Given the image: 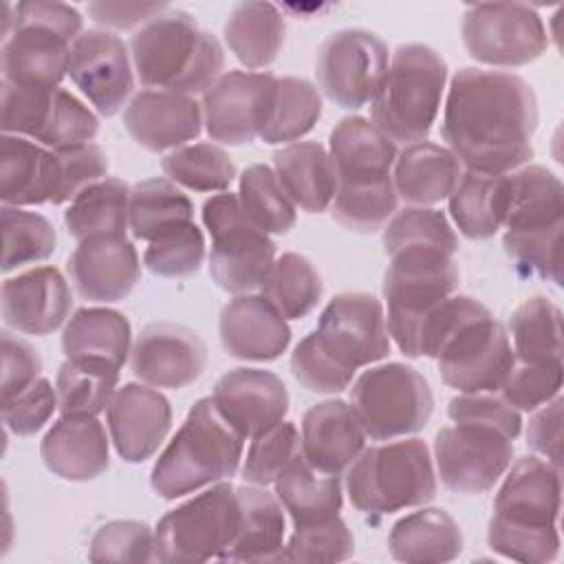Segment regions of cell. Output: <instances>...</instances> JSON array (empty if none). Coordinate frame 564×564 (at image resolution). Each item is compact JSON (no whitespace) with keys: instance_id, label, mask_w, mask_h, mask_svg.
I'll return each mask as SVG.
<instances>
[{"instance_id":"1","label":"cell","mask_w":564,"mask_h":564,"mask_svg":"<svg viewBox=\"0 0 564 564\" xmlns=\"http://www.w3.org/2000/svg\"><path fill=\"white\" fill-rule=\"evenodd\" d=\"M538 99L527 79L465 66L449 84L441 137L469 172L507 174L533 156Z\"/></svg>"},{"instance_id":"2","label":"cell","mask_w":564,"mask_h":564,"mask_svg":"<svg viewBox=\"0 0 564 564\" xmlns=\"http://www.w3.org/2000/svg\"><path fill=\"white\" fill-rule=\"evenodd\" d=\"M390 352L383 304L370 293H339L291 352L293 377L311 392L337 394L355 372Z\"/></svg>"},{"instance_id":"3","label":"cell","mask_w":564,"mask_h":564,"mask_svg":"<svg viewBox=\"0 0 564 564\" xmlns=\"http://www.w3.org/2000/svg\"><path fill=\"white\" fill-rule=\"evenodd\" d=\"M328 145L337 181L333 218L357 234L383 229L399 200L392 183L397 143L370 119L355 115L333 128Z\"/></svg>"},{"instance_id":"4","label":"cell","mask_w":564,"mask_h":564,"mask_svg":"<svg viewBox=\"0 0 564 564\" xmlns=\"http://www.w3.org/2000/svg\"><path fill=\"white\" fill-rule=\"evenodd\" d=\"M562 467L538 456H522L511 465L494 500L489 549L527 564H544L560 553Z\"/></svg>"},{"instance_id":"5","label":"cell","mask_w":564,"mask_h":564,"mask_svg":"<svg viewBox=\"0 0 564 564\" xmlns=\"http://www.w3.org/2000/svg\"><path fill=\"white\" fill-rule=\"evenodd\" d=\"M130 53L145 88L187 97L209 90L225 66L218 37L178 9L159 13L143 24L130 40Z\"/></svg>"},{"instance_id":"6","label":"cell","mask_w":564,"mask_h":564,"mask_svg":"<svg viewBox=\"0 0 564 564\" xmlns=\"http://www.w3.org/2000/svg\"><path fill=\"white\" fill-rule=\"evenodd\" d=\"M502 247L522 275L562 284L564 187L542 165H524L509 174V205Z\"/></svg>"},{"instance_id":"7","label":"cell","mask_w":564,"mask_h":564,"mask_svg":"<svg viewBox=\"0 0 564 564\" xmlns=\"http://www.w3.org/2000/svg\"><path fill=\"white\" fill-rule=\"evenodd\" d=\"M245 438L223 419L212 397L198 399L152 467L150 485L176 500L236 476Z\"/></svg>"},{"instance_id":"8","label":"cell","mask_w":564,"mask_h":564,"mask_svg":"<svg viewBox=\"0 0 564 564\" xmlns=\"http://www.w3.org/2000/svg\"><path fill=\"white\" fill-rule=\"evenodd\" d=\"M82 15L64 2H20L2 40V82L22 88H59L68 75L73 42L82 35Z\"/></svg>"},{"instance_id":"9","label":"cell","mask_w":564,"mask_h":564,"mask_svg":"<svg viewBox=\"0 0 564 564\" xmlns=\"http://www.w3.org/2000/svg\"><path fill=\"white\" fill-rule=\"evenodd\" d=\"M445 82L447 64L432 46H399L370 101V121L394 143L425 141L436 121Z\"/></svg>"},{"instance_id":"10","label":"cell","mask_w":564,"mask_h":564,"mask_svg":"<svg viewBox=\"0 0 564 564\" xmlns=\"http://www.w3.org/2000/svg\"><path fill=\"white\" fill-rule=\"evenodd\" d=\"M346 491L352 507L370 516L430 502L436 496V474L427 445L405 438L364 449L348 467Z\"/></svg>"},{"instance_id":"11","label":"cell","mask_w":564,"mask_h":564,"mask_svg":"<svg viewBox=\"0 0 564 564\" xmlns=\"http://www.w3.org/2000/svg\"><path fill=\"white\" fill-rule=\"evenodd\" d=\"M388 258L390 267L383 275L386 324L399 350L410 357L425 315L458 289V267L452 251L432 245L401 247Z\"/></svg>"},{"instance_id":"12","label":"cell","mask_w":564,"mask_h":564,"mask_svg":"<svg viewBox=\"0 0 564 564\" xmlns=\"http://www.w3.org/2000/svg\"><path fill=\"white\" fill-rule=\"evenodd\" d=\"M434 359L441 379L463 394L500 390L516 366L505 326L474 297L441 339Z\"/></svg>"},{"instance_id":"13","label":"cell","mask_w":564,"mask_h":564,"mask_svg":"<svg viewBox=\"0 0 564 564\" xmlns=\"http://www.w3.org/2000/svg\"><path fill=\"white\" fill-rule=\"evenodd\" d=\"M355 410L366 436L392 441L421 432L434 412V394L427 379L401 361L368 368L350 388Z\"/></svg>"},{"instance_id":"14","label":"cell","mask_w":564,"mask_h":564,"mask_svg":"<svg viewBox=\"0 0 564 564\" xmlns=\"http://www.w3.org/2000/svg\"><path fill=\"white\" fill-rule=\"evenodd\" d=\"M240 524V502L231 482H216L167 511L154 529V560L198 564L220 560Z\"/></svg>"},{"instance_id":"15","label":"cell","mask_w":564,"mask_h":564,"mask_svg":"<svg viewBox=\"0 0 564 564\" xmlns=\"http://www.w3.org/2000/svg\"><path fill=\"white\" fill-rule=\"evenodd\" d=\"M203 223L212 236L209 273L214 282L231 295L260 289L275 262V242L249 220L238 194L223 192L207 198Z\"/></svg>"},{"instance_id":"16","label":"cell","mask_w":564,"mask_h":564,"mask_svg":"<svg viewBox=\"0 0 564 564\" xmlns=\"http://www.w3.org/2000/svg\"><path fill=\"white\" fill-rule=\"evenodd\" d=\"M0 128L51 150L93 143L97 117L64 88H22L2 82Z\"/></svg>"},{"instance_id":"17","label":"cell","mask_w":564,"mask_h":564,"mask_svg":"<svg viewBox=\"0 0 564 564\" xmlns=\"http://www.w3.org/2000/svg\"><path fill=\"white\" fill-rule=\"evenodd\" d=\"M513 436L482 419H454V425L438 430L434 458L441 482L456 494H485L509 469Z\"/></svg>"},{"instance_id":"18","label":"cell","mask_w":564,"mask_h":564,"mask_svg":"<svg viewBox=\"0 0 564 564\" xmlns=\"http://www.w3.org/2000/svg\"><path fill=\"white\" fill-rule=\"evenodd\" d=\"M460 33L467 53L489 66H524L538 59L549 46L540 13L520 2H480L467 7Z\"/></svg>"},{"instance_id":"19","label":"cell","mask_w":564,"mask_h":564,"mask_svg":"<svg viewBox=\"0 0 564 564\" xmlns=\"http://www.w3.org/2000/svg\"><path fill=\"white\" fill-rule=\"evenodd\" d=\"M388 70V46L364 29L330 33L315 59L322 93L337 106L357 110L372 101Z\"/></svg>"},{"instance_id":"20","label":"cell","mask_w":564,"mask_h":564,"mask_svg":"<svg viewBox=\"0 0 564 564\" xmlns=\"http://www.w3.org/2000/svg\"><path fill=\"white\" fill-rule=\"evenodd\" d=\"M273 73L229 70L203 93V123L223 145H245L260 137L275 97Z\"/></svg>"},{"instance_id":"21","label":"cell","mask_w":564,"mask_h":564,"mask_svg":"<svg viewBox=\"0 0 564 564\" xmlns=\"http://www.w3.org/2000/svg\"><path fill=\"white\" fill-rule=\"evenodd\" d=\"M68 77L99 115L112 117L134 88L126 44L108 31H84L70 46Z\"/></svg>"},{"instance_id":"22","label":"cell","mask_w":564,"mask_h":564,"mask_svg":"<svg viewBox=\"0 0 564 564\" xmlns=\"http://www.w3.org/2000/svg\"><path fill=\"white\" fill-rule=\"evenodd\" d=\"M132 375L152 388L178 390L194 383L207 366V346L187 326L148 324L130 352Z\"/></svg>"},{"instance_id":"23","label":"cell","mask_w":564,"mask_h":564,"mask_svg":"<svg viewBox=\"0 0 564 564\" xmlns=\"http://www.w3.org/2000/svg\"><path fill=\"white\" fill-rule=\"evenodd\" d=\"M223 419L242 436L256 438L289 412V392L278 375L262 368H234L225 372L212 394Z\"/></svg>"},{"instance_id":"24","label":"cell","mask_w":564,"mask_h":564,"mask_svg":"<svg viewBox=\"0 0 564 564\" xmlns=\"http://www.w3.org/2000/svg\"><path fill=\"white\" fill-rule=\"evenodd\" d=\"M66 271L84 300L108 304L130 295L141 278V262L128 238L97 236L77 242Z\"/></svg>"},{"instance_id":"25","label":"cell","mask_w":564,"mask_h":564,"mask_svg":"<svg viewBox=\"0 0 564 564\" xmlns=\"http://www.w3.org/2000/svg\"><path fill=\"white\" fill-rule=\"evenodd\" d=\"M170 425V401L143 383L121 386L108 405L110 441L126 463L152 458L165 441Z\"/></svg>"},{"instance_id":"26","label":"cell","mask_w":564,"mask_h":564,"mask_svg":"<svg viewBox=\"0 0 564 564\" xmlns=\"http://www.w3.org/2000/svg\"><path fill=\"white\" fill-rule=\"evenodd\" d=\"M128 134L150 152L183 148L203 130V108L194 97L170 90H141L123 110Z\"/></svg>"},{"instance_id":"27","label":"cell","mask_w":564,"mask_h":564,"mask_svg":"<svg viewBox=\"0 0 564 564\" xmlns=\"http://www.w3.org/2000/svg\"><path fill=\"white\" fill-rule=\"evenodd\" d=\"M73 308V295L55 267H35L2 284V317L26 335H51Z\"/></svg>"},{"instance_id":"28","label":"cell","mask_w":564,"mask_h":564,"mask_svg":"<svg viewBox=\"0 0 564 564\" xmlns=\"http://www.w3.org/2000/svg\"><path fill=\"white\" fill-rule=\"evenodd\" d=\"M302 456L328 476H341L366 449V432L355 410L341 399L311 405L302 419Z\"/></svg>"},{"instance_id":"29","label":"cell","mask_w":564,"mask_h":564,"mask_svg":"<svg viewBox=\"0 0 564 564\" xmlns=\"http://www.w3.org/2000/svg\"><path fill=\"white\" fill-rule=\"evenodd\" d=\"M225 352L242 361H273L291 341L286 319L262 295H236L218 319Z\"/></svg>"},{"instance_id":"30","label":"cell","mask_w":564,"mask_h":564,"mask_svg":"<svg viewBox=\"0 0 564 564\" xmlns=\"http://www.w3.org/2000/svg\"><path fill=\"white\" fill-rule=\"evenodd\" d=\"M40 454L48 471L70 482L95 480L110 465L106 430L86 414H62L44 434Z\"/></svg>"},{"instance_id":"31","label":"cell","mask_w":564,"mask_h":564,"mask_svg":"<svg viewBox=\"0 0 564 564\" xmlns=\"http://www.w3.org/2000/svg\"><path fill=\"white\" fill-rule=\"evenodd\" d=\"M59 189V161L55 150L15 137L0 139V200L24 207L55 203Z\"/></svg>"},{"instance_id":"32","label":"cell","mask_w":564,"mask_h":564,"mask_svg":"<svg viewBox=\"0 0 564 564\" xmlns=\"http://www.w3.org/2000/svg\"><path fill=\"white\" fill-rule=\"evenodd\" d=\"M463 176L460 161L443 145L419 141L405 145L394 161L392 183L408 205L427 207L445 200Z\"/></svg>"},{"instance_id":"33","label":"cell","mask_w":564,"mask_h":564,"mask_svg":"<svg viewBox=\"0 0 564 564\" xmlns=\"http://www.w3.org/2000/svg\"><path fill=\"white\" fill-rule=\"evenodd\" d=\"M275 176L293 200L308 214H322L330 207L337 181L328 150L317 141H295L273 152Z\"/></svg>"},{"instance_id":"34","label":"cell","mask_w":564,"mask_h":564,"mask_svg":"<svg viewBox=\"0 0 564 564\" xmlns=\"http://www.w3.org/2000/svg\"><path fill=\"white\" fill-rule=\"evenodd\" d=\"M240 524L234 542L220 555L223 562H275L284 549V513L278 496L264 487H236Z\"/></svg>"},{"instance_id":"35","label":"cell","mask_w":564,"mask_h":564,"mask_svg":"<svg viewBox=\"0 0 564 564\" xmlns=\"http://www.w3.org/2000/svg\"><path fill=\"white\" fill-rule=\"evenodd\" d=\"M388 549L394 560L405 564L449 562L463 551V533L447 511L427 507L394 522Z\"/></svg>"},{"instance_id":"36","label":"cell","mask_w":564,"mask_h":564,"mask_svg":"<svg viewBox=\"0 0 564 564\" xmlns=\"http://www.w3.org/2000/svg\"><path fill=\"white\" fill-rule=\"evenodd\" d=\"M447 200L458 231L469 240H487L505 225L509 174H480L467 170Z\"/></svg>"},{"instance_id":"37","label":"cell","mask_w":564,"mask_h":564,"mask_svg":"<svg viewBox=\"0 0 564 564\" xmlns=\"http://www.w3.org/2000/svg\"><path fill=\"white\" fill-rule=\"evenodd\" d=\"M62 348L66 359H97L121 370L132 352L130 322L115 308H79L66 322Z\"/></svg>"},{"instance_id":"38","label":"cell","mask_w":564,"mask_h":564,"mask_svg":"<svg viewBox=\"0 0 564 564\" xmlns=\"http://www.w3.org/2000/svg\"><path fill=\"white\" fill-rule=\"evenodd\" d=\"M130 192L128 183L112 176L84 187L64 212L68 234L77 242L97 236L126 238L130 227Z\"/></svg>"},{"instance_id":"39","label":"cell","mask_w":564,"mask_h":564,"mask_svg":"<svg viewBox=\"0 0 564 564\" xmlns=\"http://www.w3.org/2000/svg\"><path fill=\"white\" fill-rule=\"evenodd\" d=\"M275 496L295 527L339 516L344 496L339 476L315 471L300 454L273 482Z\"/></svg>"},{"instance_id":"40","label":"cell","mask_w":564,"mask_h":564,"mask_svg":"<svg viewBox=\"0 0 564 564\" xmlns=\"http://www.w3.org/2000/svg\"><path fill=\"white\" fill-rule=\"evenodd\" d=\"M225 42L247 68L275 62L284 42V18L271 2H240L225 22Z\"/></svg>"},{"instance_id":"41","label":"cell","mask_w":564,"mask_h":564,"mask_svg":"<svg viewBox=\"0 0 564 564\" xmlns=\"http://www.w3.org/2000/svg\"><path fill=\"white\" fill-rule=\"evenodd\" d=\"M194 223V205L170 178H145L130 192V231L152 242L159 236Z\"/></svg>"},{"instance_id":"42","label":"cell","mask_w":564,"mask_h":564,"mask_svg":"<svg viewBox=\"0 0 564 564\" xmlns=\"http://www.w3.org/2000/svg\"><path fill=\"white\" fill-rule=\"evenodd\" d=\"M119 368L97 359H66L55 379L57 410L62 414L97 416L117 392Z\"/></svg>"},{"instance_id":"43","label":"cell","mask_w":564,"mask_h":564,"mask_svg":"<svg viewBox=\"0 0 564 564\" xmlns=\"http://www.w3.org/2000/svg\"><path fill=\"white\" fill-rule=\"evenodd\" d=\"M513 355L522 364L562 361V311L560 306L535 295L520 304L509 319Z\"/></svg>"},{"instance_id":"44","label":"cell","mask_w":564,"mask_h":564,"mask_svg":"<svg viewBox=\"0 0 564 564\" xmlns=\"http://www.w3.org/2000/svg\"><path fill=\"white\" fill-rule=\"evenodd\" d=\"M260 291L284 319H300L317 306L324 284L308 258L300 253H282L271 264Z\"/></svg>"},{"instance_id":"45","label":"cell","mask_w":564,"mask_h":564,"mask_svg":"<svg viewBox=\"0 0 564 564\" xmlns=\"http://www.w3.org/2000/svg\"><path fill=\"white\" fill-rule=\"evenodd\" d=\"M322 117V97L315 84L304 77H282L275 86L269 119L260 139L269 145L295 143L311 132Z\"/></svg>"},{"instance_id":"46","label":"cell","mask_w":564,"mask_h":564,"mask_svg":"<svg viewBox=\"0 0 564 564\" xmlns=\"http://www.w3.org/2000/svg\"><path fill=\"white\" fill-rule=\"evenodd\" d=\"M238 200L249 220L267 234H286L295 227V205L282 189L275 172L264 163L249 165L240 174Z\"/></svg>"},{"instance_id":"47","label":"cell","mask_w":564,"mask_h":564,"mask_svg":"<svg viewBox=\"0 0 564 564\" xmlns=\"http://www.w3.org/2000/svg\"><path fill=\"white\" fill-rule=\"evenodd\" d=\"M165 176L194 192H225L236 178V165L229 154L214 143H192L163 156Z\"/></svg>"},{"instance_id":"48","label":"cell","mask_w":564,"mask_h":564,"mask_svg":"<svg viewBox=\"0 0 564 564\" xmlns=\"http://www.w3.org/2000/svg\"><path fill=\"white\" fill-rule=\"evenodd\" d=\"M2 273L53 256L57 236L48 218L22 207L2 205Z\"/></svg>"},{"instance_id":"49","label":"cell","mask_w":564,"mask_h":564,"mask_svg":"<svg viewBox=\"0 0 564 564\" xmlns=\"http://www.w3.org/2000/svg\"><path fill=\"white\" fill-rule=\"evenodd\" d=\"M302 454V438L291 421H282L269 432L251 438L247 458L242 465V478L247 485L267 487Z\"/></svg>"},{"instance_id":"50","label":"cell","mask_w":564,"mask_h":564,"mask_svg":"<svg viewBox=\"0 0 564 564\" xmlns=\"http://www.w3.org/2000/svg\"><path fill=\"white\" fill-rule=\"evenodd\" d=\"M355 553L348 524L335 516L322 522L295 527L289 544L275 562H341Z\"/></svg>"},{"instance_id":"51","label":"cell","mask_w":564,"mask_h":564,"mask_svg":"<svg viewBox=\"0 0 564 564\" xmlns=\"http://www.w3.org/2000/svg\"><path fill=\"white\" fill-rule=\"evenodd\" d=\"M410 245H432L456 253L458 236L443 212L432 207H408L394 214L383 227V251L388 256Z\"/></svg>"},{"instance_id":"52","label":"cell","mask_w":564,"mask_h":564,"mask_svg":"<svg viewBox=\"0 0 564 564\" xmlns=\"http://www.w3.org/2000/svg\"><path fill=\"white\" fill-rule=\"evenodd\" d=\"M205 258L203 231L194 225H181L148 242L143 264L161 278H183L200 269Z\"/></svg>"},{"instance_id":"53","label":"cell","mask_w":564,"mask_h":564,"mask_svg":"<svg viewBox=\"0 0 564 564\" xmlns=\"http://www.w3.org/2000/svg\"><path fill=\"white\" fill-rule=\"evenodd\" d=\"M90 562H150L154 533L139 520H112L97 529L88 549Z\"/></svg>"},{"instance_id":"54","label":"cell","mask_w":564,"mask_h":564,"mask_svg":"<svg viewBox=\"0 0 564 564\" xmlns=\"http://www.w3.org/2000/svg\"><path fill=\"white\" fill-rule=\"evenodd\" d=\"M562 390V361L516 364L500 386L502 399L518 412H533L553 401Z\"/></svg>"},{"instance_id":"55","label":"cell","mask_w":564,"mask_h":564,"mask_svg":"<svg viewBox=\"0 0 564 564\" xmlns=\"http://www.w3.org/2000/svg\"><path fill=\"white\" fill-rule=\"evenodd\" d=\"M59 161V189L53 205L73 200L84 187L106 178L108 156L97 143L55 150Z\"/></svg>"},{"instance_id":"56","label":"cell","mask_w":564,"mask_h":564,"mask_svg":"<svg viewBox=\"0 0 564 564\" xmlns=\"http://www.w3.org/2000/svg\"><path fill=\"white\" fill-rule=\"evenodd\" d=\"M57 408V392L48 379H37L31 388L2 403V423L15 436H31L44 427Z\"/></svg>"},{"instance_id":"57","label":"cell","mask_w":564,"mask_h":564,"mask_svg":"<svg viewBox=\"0 0 564 564\" xmlns=\"http://www.w3.org/2000/svg\"><path fill=\"white\" fill-rule=\"evenodd\" d=\"M42 372V359L37 350L20 339L13 337L9 330L2 333V383L0 394L2 403L18 397L26 388H31Z\"/></svg>"},{"instance_id":"58","label":"cell","mask_w":564,"mask_h":564,"mask_svg":"<svg viewBox=\"0 0 564 564\" xmlns=\"http://www.w3.org/2000/svg\"><path fill=\"white\" fill-rule=\"evenodd\" d=\"M562 403L557 394L529 419L527 427V445L555 467L562 465Z\"/></svg>"},{"instance_id":"59","label":"cell","mask_w":564,"mask_h":564,"mask_svg":"<svg viewBox=\"0 0 564 564\" xmlns=\"http://www.w3.org/2000/svg\"><path fill=\"white\" fill-rule=\"evenodd\" d=\"M165 2L154 4H134V2H90L88 13L90 18L110 29H132L141 22H150L159 13H163Z\"/></svg>"}]
</instances>
